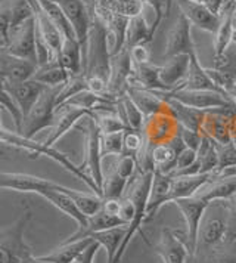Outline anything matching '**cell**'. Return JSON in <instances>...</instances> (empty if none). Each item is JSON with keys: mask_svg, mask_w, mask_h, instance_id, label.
I'll list each match as a JSON object with an SVG mask.
<instances>
[{"mask_svg": "<svg viewBox=\"0 0 236 263\" xmlns=\"http://www.w3.org/2000/svg\"><path fill=\"white\" fill-rule=\"evenodd\" d=\"M0 188L19 192H35L46 198L49 203L53 204L62 213L74 219L78 228L84 227L87 222V216H84L78 210V207L71 200L70 195L65 192V186L56 182L37 178L27 173L0 172Z\"/></svg>", "mask_w": 236, "mask_h": 263, "instance_id": "cell-1", "label": "cell"}, {"mask_svg": "<svg viewBox=\"0 0 236 263\" xmlns=\"http://www.w3.org/2000/svg\"><path fill=\"white\" fill-rule=\"evenodd\" d=\"M0 142L15 146L18 149H25L31 154H35V156H46L52 158L53 161L59 163L62 167H65L68 172H71L74 176H77L78 179L83 180L92 190L93 194L102 198V192L97 188V185L94 183V180L80 166H75L67 154L59 153L58 149H55L53 146H46L43 142H35L33 139H28V138L23 136L21 133H13V132L8 130L2 126V123H0Z\"/></svg>", "mask_w": 236, "mask_h": 263, "instance_id": "cell-2", "label": "cell"}, {"mask_svg": "<svg viewBox=\"0 0 236 263\" xmlns=\"http://www.w3.org/2000/svg\"><path fill=\"white\" fill-rule=\"evenodd\" d=\"M230 219L232 212L226 200H214L208 204L201 222L195 256L212 250L219 242L223 241L229 232Z\"/></svg>", "mask_w": 236, "mask_h": 263, "instance_id": "cell-3", "label": "cell"}, {"mask_svg": "<svg viewBox=\"0 0 236 263\" xmlns=\"http://www.w3.org/2000/svg\"><path fill=\"white\" fill-rule=\"evenodd\" d=\"M153 172H137L134 175V183L131 185L129 192L130 200L134 204V216L133 220L129 223L127 227V232L126 237L123 239L120 249H118L117 254L114 263H121V259L124 256V253L129 247L130 241L134 237L136 232H141V235L145 239L146 244H149V239L146 238L145 232L142 231V223L146 222V216H148V201H149V194H151V185H152Z\"/></svg>", "mask_w": 236, "mask_h": 263, "instance_id": "cell-4", "label": "cell"}, {"mask_svg": "<svg viewBox=\"0 0 236 263\" xmlns=\"http://www.w3.org/2000/svg\"><path fill=\"white\" fill-rule=\"evenodd\" d=\"M59 87H47L46 90L38 98V101L31 108V111L24 117L21 135L33 139L35 133L43 129L52 127L55 124V114H56V98L59 93Z\"/></svg>", "mask_w": 236, "mask_h": 263, "instance_id": "cell-5", "label": "cell"}, {"mask_svg": "<svg viewBox=\"0 0 236 263\" xmlns=\"http://www.w3.org/2000/svg\"><path fill=\"white\" fill-rule=\"evenodd\" d=\"M161 99H174L177 102L201 111H210L214 108H223L233 104L229 96L215 90H188V89H173V90H153Z\"/></svg>", "mask_w": 236, "mask_h": 263, "instance_id": "cell-6", "label": "cell"}, {"mask_svg": "<svg viewBox=\"0 0 236 263\" xmlns=\"http://www.w3.org/2000/svg\"><path fill=\"white\" fill-rule=\"evenodd\" d=\"M30 219L31 212L27 210L13 225L0 231V263H23L21 256L30 249L24 239Z\"/></svg>", "mask_w": 236, "mask_h": 263, "instance_id": "cell-7", "label": "cell"}, {"mask_svg": "<svg viewBox=\"0 0 236 263\" xmlns=\"http://www.w3.org/2000/svg\"><path fill=\"white\" fill-rule=\"evenodd\" d=\"M142 133L146 144L155 146L160 144H168L179 133V121L171 108L167 107L163 111L145 119Z\"/></svg>", "mask_w": 236, "mask_h": 263, "instance_id": "cell-8", "label": "cell"}, {"mask_svg": "<svg viewBox=\"0 0 236 263\" xmlns=\"http://www.w3.org/2000/svg\"><path fill=\"white\" fill-rule=\"evenodd\" d=\"M177 209L185 217L186 222V244H188L189 259H193L196 251V242H198V234L202 222L204 213L208 207V201L201 198L198 195L189 197V198H179L174 201Z\"/></svg>", "mask_w": 236, "mask_h": 263, "instance_id": "cell-9", "label": "cell"}, {"mask_svg": "<svg viewBox=\"0 0 236 263\" xmlns=\"http://www.w3.org/2000/svg\"><path fill=\"white\" fill-rule=\"evenodd\" d=\"M35 42H37V34H35V20L33 16L24 24L16 27L15 30L9 31L5 49L12 57L37 62Z\"/></svg>", "mask_w": 236, "mask_h": 263, "instance_id": "cell-10", "label": "cell"}, {"mask_svg": "<svg viewBox=\"0 0 236 263\" xmlns=\"http://www.w3.org/2000/svg\"><path fill=\"white\" fill-rule=\"evenodd\" d=\"M87 124H86V130H87V156L86 160L80 167L87 173L89 176L94 180V183L97 185V188L102 192L104 186V167H102V154H101V130L94 121L93 116L86 117Z\"/></svg>", "mask_w": 236, "mask_h": 263, "instance_id": "cell-11", "label": "cell"}, {"mask_svg": "<svg viewBox=\"0 0 236 263\" xmlns=\"http://www.w3.org/2000/svg\"><path fill=\"white\" fill-rule=\"evenodd\" d=\"M190 27L192 24L189 23L188 18L182 12L179 13L176 23L168 31L164 60L176 57V55H190V53L196 52V48L192 40V34H190Z\"/></svg>", "mask_w": 236, "mask_h": 263, "instance_id": "cell-12", "label": "cell"}, {"mask_svg": "<svg viewBox=\"0 0 236 263\" xmlns=\"http://www.w3.org/2000/svg\"><path fill=\"white\" fill-rule=\"evenodd\" d=\"M64 11L68 23L74 30V34L83 48L87 43L89 31L92 27V18L89 13L87 3L84 0H55Z\"/></svg>", "mask_w": 236, "mask_h": 263, "instance_id": "cell-13", "label": "cell"}, {"mask_svg": "<svg viewBox=\"0 0 236 263\" xmlns=\"http://www.w3.org/2000/svg\"><path fill=\"white\" fill-rule=\"evenodd\" d=\"M89 116H93V112L89 111V109L71 107V105H59V107H56L53 130L50 132V135L47 136V139L43 144L46 146H53L55 142H58L64 135H67L75 126V123L82 121L83 119H86Z\"/></svg>", "mask_w": 236, "mask_h": 263, "instance_id": "cell-14", "label": "cell"}, {"mask_svg": "<svg viewBox=\"0 0 236 263\" xmlns=\"http://www.w3.org/2000/svg\"><path fill=\"white\" fill-rule=\"evenodd\" d=\"M156 253L163 257L164 263H188L189 250L186 239L180 238L176 231L168 228H164L161 232Z\"/></svg>", "mask_w": 236, "mask_h": 263, "instance_id": "cell-15", "label": "cell"}, {"mask_svg": "<svg viewBox=\"0 0 236 263\" xmlns=\"http://www.w3.org/2000/svg\"><path fill=\"white\" fill-rule=\"evenodd\" d=\"M47 87L49 86L38 83L33 79L23 82V83H6V89L13 98L15 104L21 109L23 117H25L31 111V108L34 107V104Z\"/></svg>", "mask_w": 236, "mask_h": 263, "instance_id": "cell-16", "label": "cell"}, {"mask_svg": "<svg viewBox=\"0 0 236 263\" xmlns=\"http://www.w3.org/2000/svg\"><path fill=\"white\" fill-rule=\"evenodd\" d=\"M118 227H129V225L124 223L118 216L111 215V213H108V212L101 209L96 215L87 217V222H86L84 227L77 228V231L71 237L64 239L62 242H72V241H78V239L90 238V235H93L96 232Z\"/></svg>", "mask_w": 236, "mask_h": 263, "instance_id": "cell-17", "label": "cell"}, {"mask_svg": "<svg viewBox=\"0 0 236 263\" xmlns=\"http://www.w3.org/2000/svg\"><path fill=\"white\" fill-rule=\"evenodd\" d=\"M179 9L183 13L190 24L196 25L198 28L208 31V33H215L217 27L220 24V16L211 13L202 3H196L193 0H177Z\"/></svg>", "mask_w": 236, "mask_h": 263, "instance_id": "cell-18", "label": "cell"}, {"mask_svg": "<svg viewBox=\"0 0 236 263\" xmlns=\"http://www.w3.org/2000/svg\"><path fill=\"white\" fill-rule=\"evenodd\" d=\"M189 71V55L167 58L160 67V80L167 90H173L185 82Z\"/></svg>", "mask_w": 236, "mask_h": 263, "instance_id": "cell-19", "label": "cell"}, {"mask_svg": "<svg viewBox=\"0 0 236 263\" xmlns=\"http://www.w3.org/2000/svg\"><path fill=\"white\" fill-rule=\"evenodd\" d=\"M176 89H188V90H215L223 93L210 79L207 70L201 65L198 53L193 52L189 55V71L185 82ZM224 95V93H223ZM227 96V95H226Z\"/></svg>", "mask_w": 236, "mask_h": 263, "instance_id": "cell-20", "label": "cell"}, {"mask_svg": "<svg viewBox=\"0 0 236 263\" xmlns=\"http://www.w3.org/2000/svg\"><path fill=\"white\" fill-rule=\"evenodd\" d=\"M215 173H201L195 176H173L170 188V203H174L179 198H189L196 195L201 188L208 183Z\"/></svg>", "mask_w": 236, "mask_h": 263, "instance_id": "cell-21", "label": "cell"}, {"mask_svg": "<svg viewBox=\"0 0 236 263\" xmlns=\"http://www.w3.org/2000/svg\"><path fill=\"white\" fill-rule=\"evenodd\" d=\"M171 182H173V176L171 175H164V173H160V172H153L151 194H149V201H148V216H146V220L152 219L164 204L170 203Z\"/></svg>", "mask_w": 236, "mask_h": 263, "instance_id": "cell-22", "label": "cell"}, {"mask_svg": "<svg viewBox=\"0 0 236 263\" xmlns=\"http://www.w3.org/2000/svg\"><path fill=\"white\" fill-rule=\"evenodd\" d=\"M58 62L71 76H80L84 70V52L77 39L64 37L62 48L56 57Z\"/></svg>", "mask_w": 236, "mask_h": 263, "instance_id": "cell-23", "label": "cell"}, {"mask_svg": "<svg viewBox=\"0 0 236 263\" xmlns=\"http://www.w3.org/2000/svg\"><path fill=\"white\" fill-rule=\"evenodd\" d=\"M190 263H236V234L229 229L222 242L212 250L195 256Z\"/></svg>", "mask_w": 236, "mask_h": 263, "instance_id": "cell-24", "label": "cell"}, {"mask_svg": "<svg viewBox=\"0 0 236 263\" xmlns=\"http://www.w3.org/2000/svg\"><path fill=\"white\" fill-rule=\"evenodd\" d=\"M126 95L129 96L130 99L136 104V107L141 109L145 119L168 107V104L164 99H161L153 90H148V89H143L139 86H127Z\"/></svg>", "mask_w": 236, "mask_h": 263, "instance_id": "cell-25", "label": "cell"}, {"mask_svg": "<svg viewBox=\"0 0 236 263\" xmlns=\"http://www.w3.org/2000/svg\"><path fill=\"white\" fill-rule=\"evenodd\" d=\"M233 13H235V8H233L232 2L229 0V3L226 5L224 11L220 15V24L217 27V31L214 33V58L215 61L220 60L227 52V49L233 40V33H235L232 28Z\"/></svg>", "mask_w": 236, "mask_h": 263, "instance_id": "cell-26", "label": "cell"}, {"mask_svg": "<svg viewBox=\"0 0 236 263\" xmlns=\"http://www.w3.org/2000/svg\"><path fill=\"white\" fill-rule=\"evenodd\" d=\"M236 194V176H217L214 175L208 183H205L196 195L211 203L214 200H229Z\"/></svg>", "mask_w": 236, "mask_h": 263, "instance_id": "cell-27", "label": "cell"}, {"mask_svg": "<svg viewBox=\"0 0 236 263\" xmlns=\"http://www.w3.org/2000/svg\"><path fill=\"white\" fill-rule=\"evenodd\" d=\"M127 86H139L148 90H167L160 80V67H155L151 62L133 65V72L130 76Z\"/></svg>", "mask_w": 236, "mask_h": 263, "instance_id": "cell-28", "label": "cell"}, {"mask_svg": "<svg viewBox=\"0 0 236 263\" xmlns=\"http://www.w3.org/2000/svg\"><path fill=\"white\" fill-rule=\"evenodd\" d=\"M93 242L92 238L78 239L72 242H61V246L53 251L47 253L45 256H38L42 260L50 263H72L83 251L86 250Z\"/></svg>", "mask_w": 236, "mask_h": 263, "instance_id": "cell-29", "label": "cell"}, {"mask_svg": "<svg viewBox=\"0 0 236 263\" xmlns=\"http://www.w3.org/2000/svg\"><path fill=\"white\" fill-rule=\"evenodd\" d=\"M152 28L146 23V18L143 13L139 12L133 16H130L127 33H126V45L124 48L131 49L137 45H146L152 40Z\"/></svg>", "mask_w": 236, "mask_h": 263, "instance_id": "cell-30", "label": "cell"}, {"mask_svg": "<svg viewBox=\"0 0 236 263\" xmlns=\"http://www.w3.org/2000/svg\"><path fill=\"white\" fill-rule=\"evenodd\" d=\"M71 74L61 64L58 60L49 61L45 65H38L35 70L33 80L38 83L49 86V87H59L64 86L70 80Z\"/></svg>", "mask_w": 236, "mask_h": 263, "instance_id": "cell-31", "label": "cell"}, {"mask_svg": "<svg viewBox=\"0 0 236 263\" xmlns=\"http://www.w3.org/2000/svg\"><path fill=\"white\" fill-rule=\"evenodd\" d=\"M164 101L168 104V107L171 108V111L174 112V116H176V119L180 126L192 129V130L201 132L205 111H201V109H195V108H190L188 105H183V104L177 102L174 99H164Z\"/></svg>", "mask_w": 236, "mask_h": 263, "instance_id": "cell-32", "label": "cell"}, {"mask_svg": "<svg viewBox=\"0 0 236 263\" xmlns=\"http://www.w3.org/2000/svg\"><path fill=\"white\" fill-rule=\"evenodd\" d=\"M127 232V227H118L112 228V229H106V231H101L96 232L93 235H90V238L97 241L101 244V247H104L106 250V257H108V263H114L115 254H117L118 249L123 242V239L126 237Z\"/></svg>", "mask_w": 236, "mask_h": 263, "instance_id": "cell-33", "label": "cell"}, {"mask_svg": "<svg viewBox=\"0 0 236 263\" xmlns=\"http://www.w3.org/2000/svg\"><path fill=\"white\" fill-rule=\"evenodd\" d=\"M37 67H38L37 62L12 57L9 67H8L6 77H5V82L6 83H23V82H27V80H31Z\"/></svg>", "mask_w": 236, "mask_h": 263, "instance_id": "cell-34", "label": "cell"}, {"mask_svg": "<svg viewBox=\"0 0 236 263\" xmlns=\"http://www.w3.org/2000/svg\"><path fill=\"white\" fill-rule=\"evenodd\" d=\"M65 192L70 195L71 200L78 207V210L84 216H87V217L96 215L102 209L104 200L99 195H96V194H86V192L74 191V190H70L67 186H65Z\"/></svg>", "mask_w": 236, "mask_h": 263, "instance_id": "cell-35", "label": "cell"}, {"mask_svg": "<svg viewBox=\"0 0 236 263\" xmlns=\"http://www.w3.org/2000/svg\"><path fill=\"white\" fill-rule=\"evenodd\" d=\"M129 185V180L121 178L117 172L112 168L109 175L104 178V186H102V198L106 200H121L123 194Z\"/></svg>", "mask_w": 236, "mask_h": 263, "instance_id": "cell-36", "label": "cell"}, {"mask_svg": "<svg viewBox=\"0 0 236 263\" xmlns=\"http://www.w3.org/2000/svg\"><path fill=\"white\" fill-rule=\"evenodd\" d=\"M93 117L99 130L104 135L130 130L129 127L124 124V121L118 117L117 112H93Z\"/></svg>", "mask_w": 236, "mask_h": 263, "instance_id": "cell-37", "label": "cell"}, {"mask_svg": "<svg viewBox=\"0 0 236 263\" xmlns=\"http://www.w3.org/2000/svg\"><path fill=\"white\" fill-rule=\"evenodd\" d=\"M124 149V132L101 135V154L102 158L108 156H121Z\"/></svg>", "mask_w": 236, "mask_h": 263, "instance_id": "cell-38", "label": "cell"}, {"mask_svg": "<svg viewBox=\"0 0 236 263\" xmlns=\"http://www.w3.org/2000/svg\"><path fill=\"white\" fill-rule=\"evenodd\" d=\"M0 107H3L9 114H11L12 120H13V123H15V127H16V132L21 133L24 120L23 112H21V109L18 108V105L15 104V101H13V98L11 96V93L8 92L5 80H0Z\"/></svg>", "mask_w": 236, "mask_h": 263, "instance_id": "cell-39", "label": "cell"}, {"mask_svg": "<svg viewBox=\"0 0 236 263\" xmlns=\"http://www.w3.org/2000/svg\"><path fill=\"white\" fill-rule=\"evenodd\" d=\"M9 2V11H11V30L24 24L30 18H33V9L27 0H8ZM9 30V31H11Z\"/></svg>", "mask_w": 236, "mask_h": 263, "instance_id": "cell-40", "label": "cell"}, {"mask_svg": "<svg viewBox=\"0 0 236 263\" xmlns=\"http://www.w3.org/2000/svg\"><path fill=\"white\" fill-rule=\"evenodd\" d=\"M215 151H217V158H219L215 175L222 173L226 168L236 166V146L232 142L226 145L215 144Z\"/></svg>", "mask_w": 236, "mask_h": 263, "instance_id": "cell-41", "label": "cell"}, {"mask_svg": "<svg viewBox=\"0 0 236 263\" xmlns=\"http://www.w3.org/2000/svg\"><path fill=\"white\" fill-rule=\"evenodd\" d=\"M114 170L117 172L118 175L124 179H130L134 178V175L139 172V164H137V158L133 156H126V154H121L117 157V161L114 164Z\"/></svg>", "mask_w": 236, "mask_h": 263, "instance_id": "cell-42", "label": "cell"}, {"mask_svg": "<svg viewBox=\"0 0 236 263\" xmlns=\"http://www.w3.org/2000/svg\"><path fill=\"white\" fill-rule=\"evenodd\" d=\"M143 146H145V136H143L142 130L124 132V149H123V154L133 156L137 158Z\"/></svg>", "mask_w": 236, "mask_h": 263, "instance_id": "cell-43", "label": "cell"}, {"mask_svg": "<svg viewBox=\"0 0 236 263\" xmlns=\"http://www.w3.org/2000/svg\"><path fill=\"white\" fill-rule=\"evenodd\" d=\"M179 136L183 141L186 148H192V149L198 151L201 141H202V132L192 130V129L183 127V126L179 124Z\"/></svg>", "mask_w": 236, "mask_h": 263, "instance_id": "cell-44", "label": "cell"}, {"mask_svg": "<svg viewBox=\"0 0 236 263\" xmlns=\"http://www.w3.org/2000/svg\"><path fill=\"white\" fill-rule=\"evenodd\" d=\"M196 160H198V154H196V151H195V149H192V148H186V146H185V148L179 153V156H177L176 168H174V172H173V173L180 172V170H183V168L192 166Z\"/></svg>", "mask_w": 236, "mask_h": 263, "instance_id": "cell-45", "label": "cell"}, {"mask_svg": "<svg viewBox=\"0 0 236 263\" xmlns=\"http://www.w3.org/2000/svg\"><path fill=\"white\" fill-rule=\"evenodd\" d=\"M201 163V173H215L219 158H217V151H215V144L214 148H211L205 156L198 157Z\"/></svg>", "mask_w": 236, "mask_h": 263, "instance_id": "cell-46", "label": "cell"}, {"mask_svg": "<svg viewBox=\"0 0 236 263\" xmlns=\"http://www.w3.org/2000/svg\"><path fill=\"white\" fill-rule=\"evenodd\" d=\"M11 30V11H9V2L5 0L0 5V37L8 40Z\"/></svg>", "mask_w": 236, "mask_h": 263, "instance_id": "cell-47", "label": "cell"}, {"mask_svg": "<svg viewBox=\"0 0 236 263\" xmlns=\"http://www.w3.org/2000/svg\"><path fill=\"white\" fill-rule=\"evenodd\" d=\"M130 60H131V64L134 67L149 62V49H148V46L146 45H137V46L130 49Z\"/></svg>", "mask_w": 236, "mask_h": 263, "instance_id": "cell-48", "label": "cell"}, {"mask_svg": "<svg viewBox=\"0 0 236 263\" xmlns=\"http://www.w3.org/2000/svg\"><path fill=\"white\" fill-rule=\"evenodd\" d=\"M99 247H101V244L93 239V242H92L86 250L83 251L82 254H80L72 263H93L94 256H96V253L99 250Z\"/></svg>", "mask_w": 236, "mask_h": 263, "instance_id": "cell-49", "label": "cell"}, {"mask_svg": "<svg viewBox=\"0 0 236 263\" xmlns=\"http://www.w3.org/2000/svg\"><path fill=\"white\" fill-rule=\"evenodd\" d=\"M11 58L12 55H9L6 52V49L0 48V80H5V77H6V72H8V67H9Z\"/></svg>", "mask_w": 236, "mask_h": 263, "instance_id": "cell-50", "label": "cell"}, {"mask_svg": "<svg viewBox=\"0 0 236 263\" xmlns=\"http://www.w3.org/2000/svg\"><path fill=\"white\" fill-rule=\"evenodd\" d=\"M21 262L23 263H50L46 262V260H42L40 257H34L33 253H31V249H27L24 251L23 256H21Z\"/></svg>", "mask_w": 236, "mask_h": 263, "instance_id": "cell-51", "label": "cell"}, {"mask_svg": "<svg viewBox=\"0 0 236 263\" xmlns=\"http://www.w3.org/2000/svg\"><path fill=\"white\" fill-rule=\"evenodd\" d=\"M230 142L236 146V117L230 121Z\"/></svg>", "mask_w": 236, "mask_h": 263, "instance_id": "cell-52", "label": "cell"}, {"mask_svg": "<svg viewBox=\"0 0 236 263\" xmlns=\"http://www.w3.org/2000/svg\"><path fill=\"white\" fill-rule=\"evenodd\" d=\"M227 204H229V207H230V212H232V217H235L236 219V194H233L229 200H226Z\"/></svg>", "mask_w": 236, "mask_h": 263, "instance_id": "cell-53", "label": "cell"}, {"mask_svg": "<svg viewBox=\"0 0 236 263\" xmlns=\"http://www.w3.org/2000/svg\"><path fill=\"white\" fill-rule=\"evenodd\" d=\"M227 95H229V98L232 99V102L236 105V83L229 89V92H227Z\"/></svg>", "mask_w": 236, "mask_h": 263, "instance_id": "cell-54", "label": "cell"}, {"mask_svg": "<svg viewBox=\"0 0 236 263\" xmlns=\"http://www.w3.org/2000/svg\"><path fill=\"white\" fill-rule=\"evenodd\" d=\"M229 229H230L232 232H235L236 234V219L235 217H232V219H230V227H229Z\"/></svg>", "mask_w": 236, "mask_h": 263, "instance_id": "cell-55", "label": "cell"}, {"mask_svg": "<svg viewBox=\"0 0 236 263\" xmlns=\"http://www.w3.org/2000/svg\"><path fill=\"white\" fill-rule=\"evenodd\" d=\"M232 28H233V31L236 33V11L233 13V16H232Z\"/></svg>", "mask_w": 236, "mask_h": 263, "instance_id": "cell-56", "label": "cell"}, {"mask_svg": "<svg viewBox=\"0 0 236 263\" xmlns=\"http://www.w3.org/2000/svg\"><path fill=\"white\" fill-rule=\"evenodd\" d=\"M5 46H6V40L0 37V48H5Z\"/></svg>", "mask_w": 236, "mask_h": 263, "instance_id": "cell-57", "label": "cell"}, {"mask_svg": "<svg viewBox=\"0 0 236 263\" xmlns=\"http://www.w3.org/2000/svg\"><path fill=\"white\" fill-rule=\"evenodd\" d=\"M193 2H196V3H204V0H193Z\"/></svg>", "mask_w": 236, "mask_h": 263, "instance_id": "cell-58", "label": "cell"}, {"mask_svg": "<svg viewBox=\"0 0 236 263\" xmlns=\"http://www.w3.org/2000/svg\"><path fill=\"white\" fill-rule=\"evenodd\" d=\"M141 3H143V2H148V3H151V0H139Z\"/></svg>", "mask_w": 236, "mask_h": 263, "instance_id": "cell-59", "label": "cell"}, {"mask_svg": "<svg viewBox=\"0 0 236 263\" xmlns=\"http://www.w3.org/2000/svg\"><path fill=\"white\" fill-rule=\"evenodd\" d=\"M84 2H86V3H89V0H84Z\"/></svg>", "mask_w": 236, "mask_h": 263, "instance_id": "cell-60", "label": "cell"}]
</instances>
